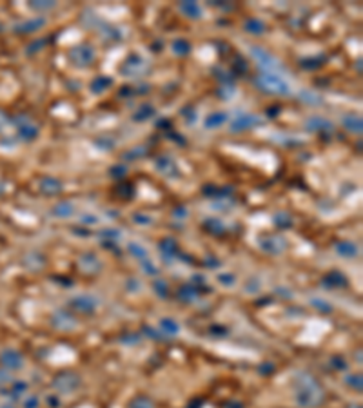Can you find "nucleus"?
<instances>
[{"instance_id":"obj_1","label":"nucleus","mask_w":363,"mask_h":408,"mask_svg":"<svg viewBox=\"0 0 363 408\" xmlns=\"http://www.w3.org/2000/svg\"><path fill=\"white\" fill-rule=\"evenodd\" d=\"M256 84H258V86L264 89V91L280 93V95H287V93H289V86H287V84L281 80V76H278V74H274V73L260 74L258 80H256Z\"/></svg>"},{"instance_id":"obj_2","label":"nucleus","mask_w":363,"mask_h":408,"mask_svg":"<svg viewBox=\"0 0 363 408\" xmlns=\"http://www.w3.org/2000/svg\"><path fill=\"white\" fill-rule=\"evenodd\" d=\"M71 58H73L77 64L87 65L95 60V49L91 48V46H78V48H75L73 51H71Z\"/></svg>"},{"instance_id":"obj_3","label":"nucleus","mask_w":363,"mask_h":408,"mask_svg":"<svg viewBox=\"0 0 363 408\" xmlns=\"http://www.w3.org/2000/svg\"><path fill=\"white\" fill-rule=\"evenodd\" d=\"M252 55H255V58L258 60V64L262 65V67H272V65H276L274 58H272L271 55H269V51H265V49L252 48Z\"/></svg>"},{"instance_id":"obj_4","label":"nucleus","mask_w":363,"mask_h":408,"mask_svg":"<svg viewBox=\"0 0 363 408\" xmlns=\"http://www.w3.org/2000/svg\"><path fill=\"white\" fill-rule=\"evenodd\" d=\"M256 124H258V118H256V116H240L233 122V131L249 129V127L256 126Z\"/></svg>"},{"instance_id":"obj_5","label":"nucleus","mask_w":363,"mask_h":408,"mask_svg":"<svg viewBox=\"0 0 363 408\" xmlns=\"http://www.w3.org/2000/svg\"><path fill=\"white\" fill-rule=\"evenodd\" d=\"M180 9H181V13H186L187 17H191V18H198L200 15H202V11H200L196 2H181Z\"/></svg>"},{"instance_id":"obj_6","label":"nucleus","mask_w":363,"mask_h":408,"mask_svg":"<svg viewBox=\"0 0 363 408\" xmlns=\"http://www.w3.org/2000/svg\"><path fill=\"white\" fill-rule=\"evenodd\" d=\"M111 84H113V80L109 78V76H96V78L93 80V84H91V87H93V93H102V91H105V89H109Z\"/></svg>"},{"instance_id":"obj_7","label":"nucleus","mask_w":363,"mask_h":408,"mask_svg":"<svg viewBox=\"0 0 363 408\" xmlns=\"http://www.w3.org/2000/svg\"><path fill=\"white\" fill-rule=\"evenodd\" d=\"M60 189H62V183H60V180H56V178H46L42 182V191H46V192H51V194H56V192H60Z\"/></svg>"},{"instance_id":"obj_8","label":"nucleus","mask_w":363,"mask_h":408,"mask_svg":"<svg viewBox=\"0 0 363 408\" xmlns=\"http://www.w3.org/2000/svg\"><path fill=\"white\" fill-rule=\"evenodd\" d=\"M307 129L312 131H320V129H333V124L327 122V120H321V118H311L307 122Z\"/></svg>"},{"instance_id":"obj_9","label":"nucleus","mask_w":363,"mask_h":408,"mask_svg":"<svg viewBox=\"0 0 363 408\" xmlns=\"http://www.w3.org/2000/svg\"><path fill=\"white\" fill-rule=\"evenodd\" d=\"M245 29L249 31V33H256V35H260V33H264L265 31V24L262 20H258V18H251V20L245 22Z\"/></svg>"},{"instance_id":"obj_10","label":"nucleus","mask_w":363,"mask_h":408,"mask_svg":"<svg viewBox=\"0 0 363 408\" xmlns=\"http://www.w3.org/2000/svg\"><path fill=\"white\" fill-rule=\"evenodd\" d=\"M225 120H227V114H225V113H214V114H211V116L207 118L205 127H211V129H214V127H220L222 124H225Z\"/></svg>"},{"instance_id":"obj_11","label":"nucleus","mask_w":363,"mask_h":408,"mask_svg":"<svg viewBox=\"0 0 363 408\" xmlns=\"http://www.w3.org/2000/svg\"><path fill=\"white\" fill-rule=\"evenodd\" d=\"M153 114H155V109L151 107V105H142V107L136 111V114H134V120L136 122H143V120H147V118H151Z\"/></svg>"},{"instance_id":"obj_12","label":"nucleus","mask_w":363,"mask_h":408,"mask_svg":"<svg viewBox=\"0 0 363 408\" xmlns=\"http://www.w3.org/2000/svg\"><path fill=\"white\" fill-rule=\"evenodd\" d=\"M156 167L160 171H164V173H176V165L173 164V161L169 160V158H158V161H156Z\"/></svg>"},{"instance_id":"obj_13","label":"nucleus","mask_w":363,"mask_h":408,"mask_svg":"<svg viewBox=\"0 0 363 408\" xmlns=\"http://www.w3.org/2000/svg\"><path fill=\"white\" fill-rule=\"evenodd\" d=\"M343 124H345V127H349L350 131H354V133L361 131V120H359L358 116H345L343 118Z\"/></svg>"},{"instance_id":"obj_14","label":"nucleus","mask_w":363,"mask_h":408,"mask_svg":"<svg viewBox=\"0 0 363 408\" xmlns=\"http://www.w3.org/2000/svg\"><path fill=\"white\" fill-rule=\"evenodd\" d=\"M4 361L6 363H9L8 366H13V369H18L22 363V357L18 352H8V354H4Z\"/></svg>"},{"instance_id":"obj_15","label":"nucleus","mask_w":363,"mask_h":408,"mask_svg":"<svg viewBox=\"0 0 363 408\" xmlns=\"http://www.w3.org/2000/svg\"><path fill=\"white\" fill-rule=\"evenodd\" d=\"M173 51L176 53V55H187V53L191 51V46L186 40H176V42L173 44Z\"/></svg>"},{"instance_id":"obj_16","label":"nucleus","mask_w":363,"mask_h":408,"mask_svg":"<svg viewBox=\"0 0 363 408\" xmlns=\"http://www.w3.org/2000/svg\"><path fill=\"white\" fill-rule=\"evenodd\" d=\"M302 98L307 104H312V105H320V102H321V98L316 93H311V91H303L302 93Z\"/></svg>"},{"instance_id":"obj_17","label":"nucleus","mask_w":363,"mask_h":408,"mask_svg":"<svg viewBox=\"0 0 363 408\" xmlns=\"http://www.w3.org/2000/svg\"><path fill=\"white\" fill-rule=\"evenodd\" d=\"M53 213L60 214V216H69V214L73 213V207H71V203H58Z\"/></svg>"},{"instance_id":"obj_18","label":"nucleus","mask_w":363,"mask_h":408,"mask_svg":"<svg viewBox=\"0 0 363 408\" xmlns=\"http://www.w3.org/2000/svg\"><path fill=\"white\" fill-rule=\"evenodd\" d=\"M338 251H340V254H347V256H354V254H356L354 245H350V243L340 245V247H338Z\"/></svg>"},{"instance_id":"obj_19","label":"nucleus","mask_w":363,"mask_h":408,"mask_svg":"<svg viewBox=\"0 0 363 408\" xmlns=\"http://www.w3.org/2000/svg\"><path fill=\"white\" fill-rule=\"evenodd\" d=\"M133 408H153V404H151V401H147L146 397H140V399L134 401Z\"/></svg>"},{"instance_id":"obj_20","label":"nucleus","mask_w":363,"mask_h":408,"mask_svg":"<svg viewBox=\"0 0 363 408\" xmlns=\"http://www.w3.org/2000/svg\"><path fill=\"white\" fill-rule=\"evenodd\" d=\"M111 174L115 176V178H120V176L126 174V167H124V165H117V167H113L111 169Z\"/></svg>"},{"instance_id":"obj_21","label":"nucleus","mask_w":363,"mask_h":408,"mask_svg":"<svg viewBox=\"0 0 363 408\" xmlns=\"http://www.w3.org/2000/svg\"><path fill=\"white\" fill-rule=\"evenodd\" d=\"M35 8H53V4H33Z\"/></svg>"}]
</instances>
